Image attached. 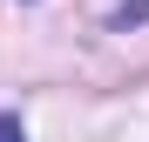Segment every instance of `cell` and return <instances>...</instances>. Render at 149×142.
Masks as SVG:
<instances>
[{
	"label": "cell",
	"mask_w": 149,
	"mask_h": 142,
	"mask_svg": "<svg viewBox=\"0 0 149 142\" xmlns=\"http://www.w3.org/2000/svg\"><path fill=\"white\" fill-rule=\"evenodd\" d=\"M0 142H27V135H20V122H14V115H0Z\"/></svg>",
	"instance_id": "cell-1"
}]
</instances>
